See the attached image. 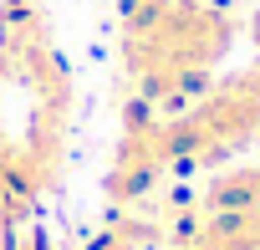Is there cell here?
Listing matches in <instances>:
<instances>
[{
  "label": "cell",
  "instance_id": "obj_3",
  "mask_svg": "<svg viewBox=\"0 0 260 250\" xmlns=\"http://www.w3.org/2000/svg\"><path fill=\"white\" fill-rule=\"evenodd\" d=\"M260 138V67L235 72L194 97L189 112L164 117L169 169H204Z\"/></svg>",
  "mask_w": 260,
  "mask_h": 250
},
{
  "label": "cell",
  "instance_id": "obj_5",
  "mask_svg": "<svg viewBox=\"0 0 260 250\" xmlns=\"http://www.w3.org/2000/svg\"><path fill=\"white\" fill-rule=\"evenodd\" d=\"M204 204H209V209H250V204H260V164L219 174V179L209 184Z\"/></svg>",
  "mask_w": 260,
  "mask_h": 250
},
{
  "label": "cell",
  "instance_id": "obj_6",
  "mask_svg": "<svg viewBox=\"0 0 260 250\" xmlns=\"http://www.w3.org/2000/svg\"><path fill=\"white\" fill-rule=\"evenodd\" d=\"M250 41H255V51H260V16L250 21Z\"/></svg>",
  "mask_w": 260,
  "mask_h": 250
},
{
  "label": "cell",
  "instance_id": "obj_1",
  "mask_svg": "<svg viewBox=\"0 0 260 250\" xmlns=\"http://www.w3.org/2000/svg\"><path fill=\"white\" fill-rule=\"evenodd\" d=\"M72 82L46 41L16 31L0 46V240L56 184Z\"/></svg>",
  "mask_w": 260,
  "mask_h": 250
},
{
  "label": "cell",
  "instance_id": "obj_2",
  "mask_svg": "<svg viewBox=\"0 0 260 250\" xmlns=\"http://www.w3.org/2000/svg\"><path fill=\"white\" fill-rule=\"evenodd\" d=\"M235 46V21L204 0H148L127 11L122 67L148 107H179L199 97Z\"/></svg>",
  "mask_w": 260,
  "mask_h": 250
},
{
  "label": "cell",
  "instance_id": "obj_4",
  "mask_svg": "<svg viewBox=\"0 0 260 250\" xmlns=\"http://www.w3.org/2000/svg\"><path fill=\"white\" fill-rule=\"evenodd\" d=\"M164 174H169L164 117H158V107H148L143 97H133V102H127V117H122L117 159H112V169H107V194H112V204H133V199H143Z\"/></svg>",
  "mask_w": 260,
  "mask_h": 250
}]
</instances>
